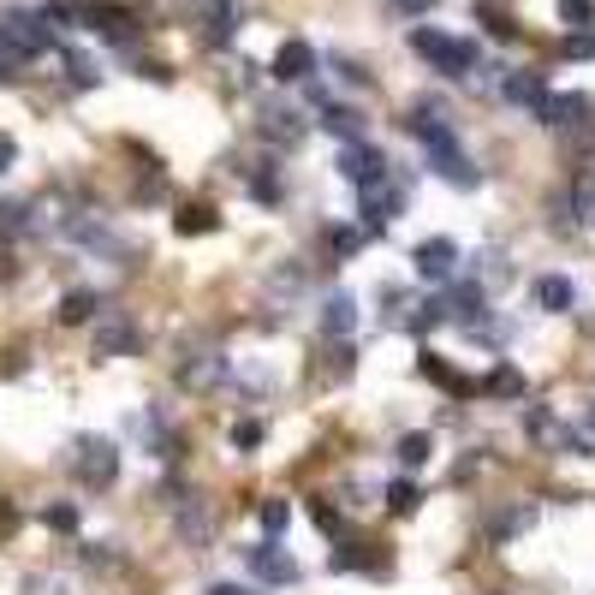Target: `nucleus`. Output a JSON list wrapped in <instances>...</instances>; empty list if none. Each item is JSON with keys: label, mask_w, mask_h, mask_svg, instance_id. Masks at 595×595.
Returning a JSON list of instances; mask_svg holds the SVG:
<instances>
[{"label": "nucleus", "mask_w": 595, "mask_h": 595, "mask_svg": "<svg viewBox=\"0 0 595 595\" xmlns=\"http://www.w3.org/2000/svg\"><path fill=\"white\" fill-rule=\"evenodd\" d=\"M411 48H417V54H423L435 72H447V78H471V72L483 66L476 42H464V36H447V30H435V24H417V30H411Z\"/></svg>", "instance_id": "1"}, {"label": "nucleus", "mask_w": 595, "mask_h": 595, "mask_svg": "<svg viewBox=\"0 0 595 595\" xmlns=\"http://www.w3.org/2000/svg\"><path fill=\"white\" fill-rule=\"evenodd\" d=\"M423 149H429V173H441L453 191H476V185H483V168L464 156V144H459V132H453V125H447V132H435Z\"/></svg>", "instance_id": "2"}, {"label": "nucleus", "mask_w": 595, "mask_h": 595, "mask_svg": "<svg viewBox=\"0 0 595 595\" xmlns=\"http://www.w3.org/2000/svg\"><path fill=\"white\" fill-rule=\"evenodd\" d=\"M0 42H7L12 54H24V60L48 54V48H54V30H48V12H7V18H0Z\"/></svg>", "instance_id": "3"}, {"label": "nucleus", "mask_w": 595, "mask_h": 595, "mask_svg": "<svg viewBox=\"0 0 595 595\" xmlns=\"http://www.w3.org/2000/svg\"><path fill=\"white\" fill-rule=\"evenodd\" d=\"M72 471H78L84 488H113V476H120V447H113L108 435H84Z\"/></svg>", "instance_id": "4"}, {"label": "nucleus", "mask_w": 595, "mask_h": 595, "mask_svg": "<svg viewBox=\"0 0 595 595\" xmlns=\"http://www.w3.org/2000/svg\"><path fill=\"white\" fill-rule=\"evenodd\" d=\"M245 572L257 578V584H274V590H286V584H298V560L281 548V536H269V542H257V548H245Z\"/></svg>", "instance_id": "5"}, {"label": "nucleus", "mask_w": 595, "mask_h": 595, "mask_svg": "<svg viewBox=\"0 0 595 595\" xmlns=\"http://www.w3.org/2000/svg\"><path fill=\"white\" fill-rule=\"evenodd\" d=\"M530 113H536V120L548 125V132H578V125H590V120H595V101H590V96H578V90H548Z\"/></svg>", "instance_id": "6"}, {"label": "nucleus", "mask_w": 595, "mask_h": 595, "mask_svg": "<svg viewBox=\"0 0 595 595\" xmlns=\"http://www.w3.org/2000/svg\"><path fill=\"white\" fill-rule=\"evenodd\" d=\"M524 429L542 441V447H554V453H578V459H590V441H595V435H572V429H566L560 417L548 411V405H530V411H524Z\"/></svg>", "instance_id": "7"}, {"label": "nucleus", "mask_w": 595, "mask_h": 595, "mask_svg": "<svg viewBox=\"0 0 595 595\" xmlns=\"http://www.w3.org/2000/svg\"><path fill=\"white\" fill-rule=\"evenodd\" d=\"M334 173L346 185H375V179H387V156L375 144H339V156H334Z\"/></svg>", "instance_id": "8"}, {"label": "nucleus", "mask_w": 595, "mask_h": 595, "mask_svg": "<svg viewBox=\"0 0 595 595\" xmlns=\"http://www.w3.org/2000/svg\"><path fill=\"white\" fill-rule=\"evenodd\" d=\"M411 262H417V281L447 286L453 274H459V245H453V238H423V245L411 250Z\"/></svg>", "instance_id": "9"}, {"label": "nucleus", "mask_w": 595, "mask_h": 595, "mask_svg": "<svg viewBox=\"0 0 595 595\" xmlns=\"http://www.w3.org/2000/svg\"><path fill=\"white\" fill-rule=\"evenodd\" d=\"M399 209H405V197L394 191V173H387V179H375V185H358V214H363V226H370V233H382L387 221H399Z\"/></svg>", "instance_id": "10"}, {"label": "nucleus", "mask_w": 595, "mask_h": 595, "mask_svg": "<svg viewBox=\"0 0 595 595\" xmlns=\"http://www.w3.org/2000/svg\"><path fill=\"white\" fill-rule=\"evenodd\" d=\"M262 137H269V144H281V149H298L303 137H310V120H303L298 108H286V101H269V108H262V125H257Z\"/></svg>", "instance_id": "11"}, {"label": "nucleus", "mask_w": 595, "mask_h": 595, "mask_svg": "<svg viewBox=\"0 0 595 595\" xmlns=\"http://www.w3.org/2000/svg\"><path fill=\"white\" fill-rule=\"evenodd\" d=\"M137 351V322L125 310H108L96 322V358H132Z\"/></svg>", "instance_id": "12"}, {"label": "nucleus", "mask_w": 595, "mask_h": 595, "mask_svg": "<svg viewBox=\"0 0 595 595\" xmlns=\"http://www.w3.org/2000/svg\"><path fill=\"white\" fill-rule=\"evenodd\" d=\"M173 530H179L185 548H209V542H214V512H209V500H202V495H185L179 512H173Z\"/></svg>", "instance_id": "13"}, {"label": "nucleus", "mask_w": 595, "mask_h": 595, "mask_svg": "<svg viewBox=\"0 0 595 595\" xmlns=\"http://www.w3.org/2000/svg\"><path fill=\"white\" fill-rule=\"evenodd\" d=\"M238 24H245V0H209V7H202V42L226 48L238 36Z\"/></svg>", "instance_id": "14"}, {"label": "nucleus", "mask_w": 595, "mask_h": 595, "mask_svg": "<svg viewBox=\"0 0 595 595\" xmlns=\"http://www.w3.org/2000/svg\"><path fill=\"white\" fill-rule=\"evenodd\" d=\"M274 78H281V84H310L315 78V48L310 42H303V36H286V42H281V54H274Z\"/></svg>", "instance_id": "15"}, {"label": "nucleus", "mask_w": 595, "mask_h": 595, "mask_svg": "<svg viewBox=\"0 0 595 595\" xmlns=\"http://www.w3.org/2000/svg\"><path fill=\"white\" fill-rule=\"evenodd\" d=\"M72 18H84L90 30L113 36V42H132V12H120V7H101V0H84V7H72Z\"/></svg>", "instance_id": "16"}, {"label": "nucleus", "mask_w": 595, "mask_h": 595, "mask_svg": "<svg viewBox=\"0 0 595 595\" xmlns=\"http://www.w3.org/2000/svg\"><path fill=\"white\" fill-rule=\"evenodd\" d=\"M179 382L191 387V394H209V387L226 382V358H221V351H197V358L179 363Z\"/></svg>", "instance_id": "17"}, {"label": "nucleus", "mask_w": 595, "mask_h": 595, "mask_svg": "<svg viewBox=\"0 0 595 595\" xmlns=\"http://www.w3.org/2000/svg\"><path fill=\"white\" fill-rule=\"evenodd\" d=\"M530 298H536V310L566 315V310L578 303V286L566 281V274H536V281H530Z\"/></svg>", "instance_id": "18"}, {"label": "nucleus", "mask_w": 595, "mask_h": 595, "mask_svg": "<svg viewBox=\"0 0 595 595\" xmlns=\"http://www.w3.org/2000/svg\"><path fill=\"white\" fill-rule=\"evenodd\" d=\"M351 327H358V298L327 293L322 298V339H351Z\"/></svg>", "instance_id": "19"}, {"label": "nucleus", "mask_w": 595, "mask_h": 595, "mask_svg": "<svg viewBox=\"0 0 595 595\" xmlns=\"http://www.w3.org/2000/svg\"><path fill=\"white\" fill-rule=\"evenodd\" d=\"M530 524H536V500H512L506 512L488 518V542H512V536H524Z\"/></svg>", "instance_id": "20"}, {"label": "nucleus", "mask_w": 595, "mask_h": 595, "mask_svg": "<svg viewBox=\"0 0 595 595\" xmlns=\"http://www.w3.org/2000/svg\"><path fill=\"white\" fill-rule=\"evenodd\" d=\"M500 96L518 101V108H536V101L548 96V84H542V72H512V66H500Z\"/></svg>", "instance_id": "21"}, {"label": "nucleus", "mask_w": 595, "mask_h": 595, "mask_svg": "<svg viewBox=\"0 0 595 595\" xmlns=\"http://www.w3.org/2000/svg\"><path fill=\"white\" fill-rule=\"evenodd\" d=\"M315 125H322L327 137H339V144H358V137H363V113H358V108H346V101H327Z\"/></svg>", "instance_id": "22"}, {"label": "nucleus", "mask_w": 595, "mask_h": 595, "mask_svg": "<svg viewBox=\"0 0 595 595\" xmlns=\"http://www.w3.org/2000/svg\"><path fill=\"white\" fill-rule=\"evenodd\" d=\"M447 315H453V322H464V327H471L476 315H483V281L453 286V293H447Z\"/></svg>", "instance_id": "23"}, {"label": "nucleus", "mask_w": 595, "mask_h": 595, "mask_svg": "<svg viewBox=\"0 0 595 595\" xmlns=\"http://www.w3.org/2000/svg\"><path fill=\"white\" fill-rule=\"evenodd\" d=\"M101 310V298L90 293V286H72V293L66 298H60V322H66V327H78V322H90V315Z\"/></svg>", "instance_id": "24"}, {"label": "nucleus", "mask_w": 595, "mask_h": 595, "mask_svg": "<svg viewBox=\"0 0 595 595\" xmlns=\"http://www.w3.org/2000/svg\"><path fill=\"white\" fill-rule=\"evenodd\" d=\"M572 221L578 226H595V168H584L572 179Z\"/></svg>", "instance_id": "25"}, {"label": "nucleus", "mask_w": 595, "mask_h": 595, "mask_svg": "<svg viewBox=\"0 0 595 595\" xmlns=\"http://www.w3.org/2000/svg\"><path fill=\"white\" fill-rule=\"evenodd\" d=\"M394 453H399V464H405V471H423V464H429V453H435V441H429L423 429H411V435H399V441H394Z\"/></svg>", "instance_id": "26"}, {"label": "nucleus", "mask_w": 595, "mask_h": 595, "mask_svg": "<svg viewBox=\"0 0 595 595\" xmlns=\"http://www.w3.org/2000/svg\"><path fill=\"white\" fill-rule=\"evenodd\" d=\"M327 566H334V572H375V566H382V560H375V554L363 548V542H351V548H346V542H339V548L327 554Z\"/></svg>", "instance_id": "27"}, {"label": "nucleus", "mask_w": 595, "mask_h": 595, "mask_svg": "<svg viewBox=\"0 0 595 595\" xmlns=\"http://www.w3.org/2000/svg\"><path fill=\"white\" fill-rule=\"evenodd\" d=\"M435 322H447V298H429V303H417L411 315H399V327H405V334H429Z\"/></svg>", "instance_id": "28"}, {"label": "nucleus", "mask_w": 595, "mask_h": 595, "mask_svg": "<svg viewBox=\"0 0 595 595\" xmlns=\"http://www.w3.org/2000/svg\"><path fill=\"white\" fill-rule=\"evenodd\" d=\"M483 394H495V399H524V375H518L512 363H500L495 375H483Z\"/></svg>", "instance_id": "29"}, {"label": "nucleus", "mask_w": 595, "mask_h": 595, "mask_svg": "<svg viewBox=\"0 0 595 595\" xmlns=\"http://www.w3.org/2000/svg\"><path fill=\"white\" fill-rule=\"evenodd\" d=\"M245 185H250V197H257V202H281V168H269V161H262Z\"/></svg>", "instance_id": "30"}, {"label": "nucleus", "mask_w": 595, "mask_h": 595, "mask_svg": "<svg viewBox=\"0 0 595 595\" xmlns=\"http://www.w3.org/2000/svg\"><path fill=\"white\" fill-rule=\"evenodd\" d=\"M173 226H179V238H197V233H214L221 214H214V209H179V221H173Z\"/></svg>", "instance_id": "31"}, {"label": "nucleus", "mask_w": 595, "mask_h": 595, "mask_svg": "<svg viewBox=\"0 0 595 595\" xmlns=\"http://www.w3.org/2000/svg\"><path fill=\"white\" fill-rule=\"evenodd\" d=\"M476 24H488V30H495V36H500V42H518V24H512V18H506V12H500V7H488V0H476Z\"/></svg>", "instance_id": "32"}, {"label": "nucleus", "mask_w": 595, "mask_h": 595, "mask_svg": "<svg viewBox=\"0 0 595 595\" xmlns=\"http://www.w3.org/2000/svg\"><path fill=\"white\" fill-rule=\"evenodd\" d=\"M262 441H269V429H262L257 417H245V423H233V447H238V453H257Z\"/></svg>", "instance_id": "33"}, {"label": "nucleus", "mask_w": 595, "mask_h": 595, "mask_svg": "<svg viewBox=\"0 0 595 595\" xmlns=\"http://www.w3.org/2000/svg\"><path fill=\"white\" fill-rule=\"evenodd\" d=\"M560 18L572 24V30H590V24H595V0H560Z\"/></svg>", "instance_id": "34"}, {"label": "nucleus", "mask_w": 595, "mask_h": 595, "mask_svg": "<svg viewBox=\"0 0 595 595\" xmlns=\"http://www.w3.org/2000/svg\"><path fill=\"white\" fill-rule=\"evenodd\" d=\"M327 245H334V257H358L363 233H358V226H334V233H327Z\"/></svg>", "instance_id": "35"}, {"label": "nucleus", "mask_w": 595, "mask_h": 595, "mask_svg": "<svg viewBox=\"0 0 595 595\" xmlns=\"http://www.w3.org/2000/svg\"><path fill=\"white\" fill-rule=\"evenodd\" d=\"M286 524H293V506H286V500H262V530H269V536H281Z\"/></svg>", "instance_id": "36"}, {"label": "nucleus", "mask_w": 595, "mask_h": 595, "mask_svg": "<svg viewBox=\"0 0 595 595\" xmlns=\"http://www.w3.org/2000/svg\"><path fill=\"white\" fill-rule=\"evenodd\" d=\"M42 524H48V530H66V536H72V530H78V506H66V500H60V506H48V512H42Z\"/></svg>", "instance_id": "37"}, {"label": "nucleus", "mask_w": 595, "mask_h": 595, "mask_svg": "<svg viewBox=\"0 0 595 595\" xmlns=\"http://www.w3.org/2000/svg\"><path fill=\"white\" fill-rule=\"evenodd\" d=\"M560 48H566V60H595V30H572Z\"/></svg>", "instance_id": "38"}, {"label": "nucleus", "mask_w": 595, "mask_h": 595, "mask_svg": "<svg viewBox=\"0 0 595 595\" xmlns=\"http://www.w3.org/2000/svg\"><path fill=\"white\" fill-rule=\"evenodd\" d=\"M417 483H387V506H394V512H417Z\"/></svg>", "instance_id": "39"}, {"label": "nucleus", "mask_w": 595, "mask_h": 595, "mask_svg": "<svg viewBox=\"0 0 595 595\" xmlns=\"http://www.w3.org/2000/svg\"><path fill=\"white\" fill-rule=\"evenodd\" d=\"M66 72H72L78 90H90V84H96V60H84V54H66Z\"/></svg>", "instance_id": "40"}, {"label": "nucleus", "mask_w": 595, "mask_h": 595, "mask_svg": "<svg viewBox=\"0 0 595 595\" xmlns=\"http://www.w3.org/2000/svg\"><path fill=\"white\" fill-rule=\"evenodd\" d=\"M334 72H339L346 84H358V90H370V72H363L358 60H334Z\"/></svg>", "instance_id": "41"}, {"label": "nucleus", "mask_w": 595, "mask_h": 595, "mask_svg": "<svg viewBox=\"0 0 595 595\" xmlns=\"http://www.w3.org/2000/svg\"><path fill=\"white\" fill-rule=\"evenodd\" d=\"M310 518L327 530V536H339V512H334V506H322V500H315V506H310Z\"/></svg>", "instance_id": "42"}, {"label": "nucleus", "mask_w": 595, "mask_h": 595, "mask_svg": "<svg viewBox=\"0 0 595 595\" xmlns=\"http://www.w3.org/2000/svg\"><path fill=\"white\" fill-rule=\"evenodd\" d=\"M441 0H394V12H405V18H423V12H435Z\"/></svg>", "instance_id": "43"}, {"label": "nucleus", "mask_w": 595, "mask_h": 595, "mask_svg": "<svg viewBox=\"0 0 595 595\" xmlns=\"http://www.w3.org/2000/svg\"><path fill=\"white\" fill-rule=\"evenodd\" d=\"M202 595H250V590H245V584H209Z\"/></svg>", "instance_id": "44"}, {"label": "nucleus", "mask_w": 595, "mask_h": 595, "mask_svg": "<svg viewBox=\"0 0 595 595\" xmlns=\"http://www.w3.org/2000/svg\"><path fill=\"white\" fill-rule=\"evenodd\" d=\"M12 156H18V149H12V137H0V173L12 168Z\"/></svg>", "instance_id": "45"}, {"label": "nucleus", "mask_w": 595, "mask_h": 595, "mask_svg": "<svg viewBox=\"0 0 595 595\" xmlns=\"http://www.w3.org/2000/svg\"><path fill=\"white\" fill-rule=\"evenodd\" d=\"M584 429H590V435H595V405H584Z\"/></svg>", "instance_id": "46"}]
</instances>
